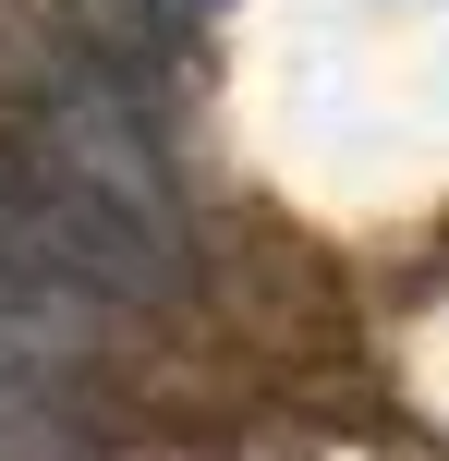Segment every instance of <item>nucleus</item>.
<instances>
[{"instance_id": "1", "label": "nucleus", "mask_w": 449, "mask_h": 461, "mask_svg": "<svg viewBox=\"0 0 449 461\" xmlns=\"http://www.w3.org/2000/svg\"><path fill=\"white\" fill-rule=\"evenodd\" d=\"M207 13H219V0H110L97 37H110V49H170V37H194Z\"/></svg>"}]
</instances>
